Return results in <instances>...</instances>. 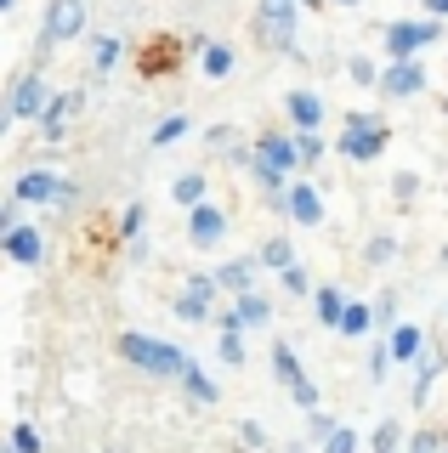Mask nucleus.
<instances>
[{
	"label": "nucleus",
	"mask_w": 448,
	"mask_h": 453,
	"mask_svg": "<svg viewBox=\"0 0 448 453\" xmlns=\"http://www.w3.org/2000/svg\"><path fill=\"white\" fill-rule=\"evenodd\" d=\"M120 357L136 368V374H148V380H182V368H188L193 357L188 351H176L171 340H159V334H136V329H125L120 334Z\"/></svg>",
	"instance_id": "f257e3e1"
},
{
	"label": "nucleus",
	"mask_w": 448,
	"mask_h": 453,
	"mask_svg": "<svg viewBox=\"0 0 448 453\" xmlns=\"http://www.w3.org/2000/svg\"><path fill=\"white\" fill-rule=\"evenodd\" d=\"M80 108H86V91H58V96H51V108L40 113V125H35V131L46 136L51 148H58V142L68 136V119H74Z\"/></svg>",
	"instance_id": "ddd939ff"
},
{
	"label": "nucleus",
	"mask_w": 448,
	"mask_h": 453,
	"mask_svg": "<svg viewBox=\"0 0 448 453\" xmlns=\"http://www.w3.org/2000/svg\"><path fill=\"white\" fill-rule=\"evenodd\" d=\"M398 238H391V233H375L369 238V244H363V261H369V266H391V261H398Z\"/></svg>",
	"instance_id": "473e14b6"
},
{
	"label": "nucleus",
	"mask_w": 448,
	"mask_h": 453,
	"mask_svg": "<svg viewBox=\"0 0 448 453\" xmlns=\"http://www.w3.org/2000/svg\"><path fill=\"white\" fill-rule=\"evenodd\" d=\"M420 198V176L414 170H398V176H391V204H414Z\"/></svg>",
	"instance_id": "58836bf2"
},
{
	"label": "nucleus",
	"mask_w": 448,
	"mask_h": 453,
	"mask_svg": "<svg viewBox=\"0 0 448 453\" xmlns=\"http://www.w3.org/2000/svg\"><path fill=\"white\" fill-rule=\"evenodd\" d=\"M233 142H239V131H233V125H210V131H205V148H210V153H228Z\"/></svg>",
	"instance_id": "c03bdc74"
},
{
	"label": "nucleus",
	"mask_w": 448,
	"mask_h": 453,
	"mask_svg": "<svg viewBox=\"0 0 448 453\" xmlns=\"http://www.w3.org/2000/svg\"><path fill=\"white\" fill-rule=\"evenodd\" d=\"M182 136H193V119H188V113H165V119L159 125H153V136H148V148L153 153H165V148H176V142Z\"/></svg>",
	"instance_id": "393cba45"
},
{
	"label": "nucleus",
	"mask_w": 448,
	"mask_h": 453,
	"mask_svg": "<svg viewBox=\"0 0 448 453\" xmlns=\"http://www.w3.org/2000/svg\"><path fill=\"white\" fill-rule=\"evenodd\" d=\"M341 340H363V334H381V323H375V301H352L341 318V329H335Z\"/></svg>",
	"instance_id": "5701e85b"
},
{
	"label": "nucleus",
	"mask_w": 448,
	"mask_h": 453,
	"mask_svg": "<svg viewBox=\"0 0 448 453\" xmlns=\"http://www.w3.org/2000/svg\"><path fill=\"white\" fill-rule=\"evenodd\" d=\"M12 6H18V0H0V12H12Z\"/></svg>",
	"instance_id": "8fccbe9b"
},
{
	"label": "nucleus",
	"mask_w": 448,
	"mask_h": 453,
	"mask_svg": "<svg viewBox=\"0 0 448 453\" xmlns=\"http://www.w3.org/2000/svg\"><path fill=\"white\" fill-rule=\"evenodd\" d=\"M346 306H352V301H346L335 283H318V295H313V323H318V329H341Z\"/></svg>",
	"instance_id": "4be33fe9"
},
{
	"label": "nucleus",
	"mask_w": 448,
	"mask_h": 453,
	"mask_svg": "<svg viewBox=\"0 0 448 453\" xmlns=\"http://www.w3.org/2000/svg\"><path fill=\"white\" fill-rule=\"evenodd\" d=\"M409 453H448V436L431 431V425L426 431H409Z\"/></svg>",
	"instance_id": "ea45409f"
},
{
	"label": "nucleus",
	"mask_w": 448,
	"mask_h": 453,
	"mask_svg": "<svg viewBox=\"0 0 448 453\" xmlns=\"http://www.w3.org/2000/svg\"><path fill=\"white\" fill-rule=\"evenodd\" d=\"M443 318H448V306H443Z\"/></svg>",
	"instance_id": "864d4df0"
},
{
	"label": "nucleus",
	"mask_w": 448,
	"mask_h": 453,
	"mask_svg": "<svg viewBox=\"0 0 448 453\" xmlns=\"http://www.w3.org/2000/svg\"><path fill=\"white\" fill-rule=\"evenodd\" d=\"M261 273H267V266H261V255H233V261L210 266V278L221 283V295H228V301H239V295H250Z\"/></svg>",
	"instance_id": "1a4fd4ad"
},
{
	"label": "nucleus",
	"mask_w": 448,
	"mask_h": 453,
	"mask_svg": "<svg viewBox=\"0 0 448 453\" xmlns=\"http://www.w3.org/2000/svg\"><path fill=\"white\" fill-rule=\"evenodd\" d=\"M0 453H18V448H0Z\"/></svg>",
	"instance_id": "3c124183"
},
{
	"label": "nucleus",
	"mask_w": 448,
	"mask_h": 453,
	"mask_svg": "<svg viewBox=\"0 0 448 453\" xmlns=\"http://www.w3.org/2000/svg\"><path fill=\"white\" fill-rule=\"evenodd\" d=\"M273 380H278V386H284V391H301V386H306V368H301L296 346H290L284 334L273 340Z\"/></svg>",
	"instance_id": "aec40b11"
},
{
	"label": "nucleus",
	"mask_w": 448,
	"mask_h": 453,
	"mask_svg": "<svg viewBox=\"0 0 448 453\" xmlns=\"http://www.w3.org/2000/svg\"><path fill=\"white\" fill-rule=\"evenodd\" d=\"M426 46H443V23H437V18H391V23L381 28L386 63H414Z\"/></svg>",
	"instance_id": "20e7f679"
},
{
	"label": "nucleus",
	"mask_w": 448,
	"mask_h": 453,
	"mask_svg": "<svg viewBox=\"0 0 448 453\" xmlns=\"http://www.w3.org/2000/svg\"><path fill=\"white\" fill-rule=\"evenodd\" d=\"M437 261H443V266H448V244H443V250H437Z\"/></svg>",
	"instance_id": "09e8293b"
},
{
	"label": "nucleus",
	"mask_w": 448,
	"mask_h": 453,
	"mask_svg": "<svg viewBox=\"0 0 448 453\" xmlns=\"http://www.w3.org/2000/svg\"><path fill=\"white\" fill-rule=\"evenodd\" d=\"M216 357L228 363V368H244V363H250V346H244V334H216Z\"/></svg>",
	"instance_id": "c9c22d12"
},
{
	"label": "nucleus",
	"mask_w": 448,
	"mask_h": 453,
	"mask_svg": "<svg viewBox=\"0 0 448 453\" xmlns=\"http://www.w3.org/2000/svg\"><path fill=\"white\" fill-rule=\"evenodd\" d=\"M318 6H329V0H301V12H318Z\"/></svg>",
	"instance_id": "49530a36"
},
{
	"label": "nucleus",
	"mask_w": 448,
	"mask_h": 453,
	"mask_svg": "<svg viewBox=\"0 0 448 453\" xmlns=\"http://www.w3.org/2000/svg\"><path fill=\"white\" fill-rule=\"evenodd\" d=\"M143 238H148V204L131 198V204L120 210V244H143Z\"/></svg>",
	"instance_id": "cd10ccee"
},
{
	"label": "nucleus",
	"mask_w": 448,
	"mask_h": 453,
	"mask_svg": "<svg viewBox=\"0 0 448 453\" xmlns=\"http://www.w3.org/2000/svg\"><path fill=\"white\" fill-rule=\"evenodd\" d=\"M23 210H29V204L6 193V204H0V238H6V233H18V226H29V221H23Z\"/></svg>",
	"instance_id": "a19ab883"
},
{
	"label": "nucleus",
	"mask_w": 448,
	"mask_h": 453,
	"mask_svg": "<svg viewBox=\"0 0 448 453\" xmlns=\"http://www.w3.org/2000/svg\"><path fill=\"white\" fill-rule=\"evenodd\" d=\"M216 311H221V283L216 278L210 273L182 278V289H176V318L182 323H216Z\"/></svg>",
	"instance_id": "423d86ee"
},
{
	"label": "nucleus",
	"mask_w": 448,
	"mask_h": 453,
	"mask_svg": "<svg viewBox=\"0 0 448 453\" xmlns=\"http://www.w3.org/2000/svg\"><path fill=\"white\" fill-rule=\"evenodd\" d=\"M51 85H46V74L40 68H29V74H18V85H12V96H6V119L12 125H40V113L51 108Z\"/></svg>",
	"instance_id": "0eeeda50"
},
{
	"label": "nucleus",
	"mask_w": 448,
	"mask_h": 453,
	"mask_svg": "<svg viewBox=\"0 0 448 453\" xmlns=\"http://www.w3.org/2000/svg\"><path fill=\"white\" fill-rule=\"evenodd\" d=\"M188 51H199V68H205V80H228L233 68H239V51H233L228 40L193 35V40H188Z\"/></svg>",
	"instance_id": "2eb2a0df"
},
{
	"label": "nucleus",
	"mask_w": 448,
	"mask_h": 453,
	"mask_svg": "<svg viewBox=\"0 0 448 453\" xmlns=\"http://www.w3.org/2000/svg\"><path fill=\"white\" fill-rule=\"evenodd\" d=\"M68 188H74V181H68L63 170L35 165V170H23V176L12 181V198H23L29 210H63L68 204Z\"/></svg>",
	"instance_id": "39448f33"
},
{
	"label": "nucleus",
	"mask_w": 448,
	"mask_h": 453,
	"mask_svg": "<svg viewBox=\"0 0 448 453\" xmlns=\"http://www.w3.org/2000/svg\"><path fill=\"white\" fill-rule=\"evenodd\" d=\"M6 448H18V453H46V436H40L35 419H18V425H12V436H6Z\"/></svg>",
	"instance_id": "c756f323"
},
{
	"label": "nucleus",
	"mask_w": 448,
	"mask_h": 453,
	"mask_svg": "<svg viewBox=\"0 0 448 453\" xmlns=\"http://www.w3.org/2000/svg\"><path fill=\"white\" fill-rule=\"evenodd\" d=\"M278 283H284V295H296V301H313V273H306V266L296 261V266H290V273H278Z\"/></svg>",
	"instance_id": "72a5a7b5"
},
{
	"label": "nucleus",
	"mask_w": 448,
	"mask_h": 453,
	"mask_svg": "<svg viewBox=\"0 0 448 453\" xmlns=\"http://www.w3.org/2000/svg\"><path fill=\"white\" fill-rule=\"evenodd\" d=\"M176 386H182V396H188V408H216V403H221L216 380H210L205 368H199V357H193L188 368H182V380H176Z\"/></svg>",
	"instance_id": "a211bd4d"
},
{
	"label": "nucleus",
	"mask_w": 448,
	"mask_h": 453,
	"mask_svg": "<svg viewBox=\"0 0 448 453\" xmlns=\"http://www.w3.org/2000/svg\"><path fill=\"white\" fill-rule=\"evenodd\" d=\"M296 226H324V193H318V181L296 176V188H290V216Z\"/></svg>",
	"instance_id": "f3484780"
},
{
	"label": "nucleus",
	"mask_w": 448,
	"mask_h": 453,
	"mask_svg": "<svg viewBox=\"0 0 448 453\" xmlns=\"http://www.w3.org/2000/svg\"><path fill=\"white\" fill-rule=\"evenodd\" d=\"M256 159L278 165L284 176H306V165H301V148H296V131H261V136H256Z\"/></svg>",
	"instance_id": "9b49d317"
},
{
	"label": "nucleus",
	"mask_w": 448,
	"mask_h": 453,
	"mask_svg": "<svg viewBox=\"0 0 448 453\" xmlns=\"http://www.w3.org/2000/svg\"><path fill=\"white\" fill-rule=\"evenodd\" d=\"M171 198H176L182 216H188V210H199V204H210V176H205V170H182V176L171 181Z\"/></svg>",
	"instance_id": "412c9836"
},
{
	"label": "nucleus",
	"mask_w": 448,
	"mask_h": 453,
	"mask_svg": "<svg viewBox=\"0 0 448 453\" xmlns=\"http://www.w3.org/2000/svg\"><path fill=\"white\" fill-rule=\"evenodd\" d=\"M188 244L193 250H221V244H228V210H221V204L188 210Z\"/></svg>",
	"instance_id": "9d476101"
},
{
	"label": "nucleus",
	"mask_w": 448,
	"mask_h": 453,
	"mask_svg": "<svg viewBox=\"0 0 448 453\" xmlns=\"http://www.w3.org/2000/svg\"><path fill=\"white\" fill-rule=\"evenodd\" d=\"M284 113H290V131H324L329 108L318 91H306V85H296V91H284Z\"/></svg>",
	"instance_id": "f8f14e48"
},
{
	"label": "nucleus",
	"mask_w": 448,
	"mask_h": 453,
	"mask_svg": "<svg viewBox=\"0 0 448 453\" xmlns=\"http://www.w3.org/2000/svg\"><path fill=\"white\" fill-rule=\"evenodd\" d=\"M443 113H448V96H443Z\"/></svg>",
	"instance_id": "603ef678"
},
{
	"label": "nucleus",
	"mask_w": 448,
	"mask_h": 453,
	"mask_svg": "<svg viewBox=\"0 0 448 453\" xmlns=\"http://www.w3.org/2000/svg\"><path fill=\"white\" fill-rule=\"evenodd\" d=\"M329 6H363V0H329Z\"/></svg>",
	"instance_id": "de8ad7c7"
},
{
	"label": "nucleus",
	"mask_w": 448,
	"mask_h": 453,
	"mask_svg": "<svg viewBox=\"0 0 448 453\" xmlns=\"http://www.w3.org/2000/svg\"><path fill=\"white\" fill-rule=\"evenodd\" d=\"M420 18H437V23H448V0H426V12Z\"/></svg>",
	"instance_id": "a18cd8bd"
},
{
	"label": "nucleus",
	"mask_w": 448,
	"mask_h": 453,
	"mask_svg": "<svg viewBox=\"0 0 448 453\" xmlns=\"http://www.w3.org/2000/svg\"><path fill=\"white\" fill-rule=\"evenodd\" d=\"M318 453H363V436L352 431V425H341V431H335V436H329V442L318 448Z\"/></svg>",
	"instance_id": "79ce46f5"
},
{
	"label": "nucleus",
	"mask_w": 448,
	"mask_h": 453,
	"mask_svg": "<svg viewBox=\"0 0 448 453\" xmlns=\"http://www.w3.org/2000/svg\"><path fill=\"white\" fill-rule=\"evenodd\" d=\"M391 368H398V363H391V340L375 334V340H369V386H381Z\"/></svg>",
	"instance_id": "7c9ffc66"
},
{
	"label": "nucleus",
	"mask_w": 448,
	"mask_h": 453,
	"mask_svg": "<svg viewBox=\"0 0 448 453\" xmlns=\"http://www.w3.org/2000/svg\"><path fill=\"white\" fill-rule=\"evenodd\" d=\"M0 255H6L12 266H29V273H40V266H46V255H51L46 226H18V233H6V238H0Z\"/></svg>",
	"instance_id": "6e6552de"
},
{
	"label": "nucleus",
	"mask_w": 448,
	"mask_h": 453,
	"mask_svg": "<svg viewBox=\"0 0 448 453\" xmlns=\"http://www.w3.org/2000/svg\"><path fill=\"white\" fill-rule=\"evenodd\" d=\"M346 74H352L363 91H381V74H386V68L375 63V57H363V51H358V57H346Z\"/></svg>",
	"instance_id": "2f4dec72"
},
{
	"label": "nucleus",
	"mask_w": 448,
	"mask_h": 453,
	"mask_svg": "<svg viewBox=\"0 0 448 453\" xmlns=\"http://www.w3.org/2000/svg\"><path fill=\"white\" fill-rule=\"evenodd\" d=\"M335 431H341V419H335V414H329V408H318V414H306V436H313V442H318V448H324V442H329V436H335Z\"/></svg>",
	"instance_id": "4c0bfd02"
},
{
	"label": "nucleus",
	"mask_w": 448,
	"mask_h": 453,
	"mask_svg": "<svg viewBox=\"0 0 448 453\" xmlns=\"http://www.w3.org/2000/svg\"><path fill=\"white\" fill-rule=\"evenodd\" d=\"M443 374H448V351H437V346H431V351H426V363L414 368V386H409V403H414V408H426V403H431V386H437Z\"/></svg>",
	"instance_id": "6ab92c4d"
},
{
	"label": "nucleus",
	"mask_w": 448,
	"mask_h": 453,
	"mask_svg": "<svg viewBox=\"0 0 448 453\" xmlns=\"http://www.w3.org/2000/svg\"><path fill=\"white\" fill-rule=\"evenodd\" d=\"M261 266H267V273H290V266H296V244H290L284 233H273V238H261Z\"/></svg>",
	"instance_id": "bb28decb"
},
{
	"label": "nucleus",
	"mask_w": 448,
	"mask_h": 453,
	"mask_svg": "<svg viewBox=\"0 0 448 453\" xmlns=\"http://www.w3.org/2000/svg\"><path fill=\"white\" fill-rule=\"evenodd\" d=\"M91 23V0H46V18H40V46H35V68L46 63L58 46L80 40Z\"/></svg>",
	"instance_id": "7ed1b4c3"
},
{
	"label": "nucleus",
	"mask_w": 448,
	"mask_h": 453,
	"mask_svg": "<svg viewBox=\"0 0 448 453\" xmlns=\"http://www.w3.org/2000/svg\"><path fill=\"white\" fill-rule=\"evenodd\" d=\"M386 142H391V125L381 119V113H363L352 108L341 119V136H335V153L341 159H352V165H375L386 153Z\"/></svg>",
	"instance_id": "f03ea898"
},
{
	"label": "nucleus",
	"mask_w": 448,
	"mask_h": 453,
	"mask_svg": "<svg viewBox=\"0 0 448 453\" xmlns=\"http://www.w3.org/2000/svg\"><path fill=\"white\" fill-rule=\"evenodd\" d=\"M233 306H239L244 329H267V323H273V301H267V295H261V289H250V295H239V301H233Z\"/></svg>",
	"instance_id": "c85d7f7f"
},
{
	"label": "nucleus",
	"mask_w": 448,
	"mask_h": 453,
	"mask_svg": "<svg viewBox=\"0 0 448 453\" xmlns=\"http://www.w3.org/2000/svg\"><path fill=\"white\" fill-rule=\"evenodd\" d=\"M120 57H125V40H120V35H97V40H91V74H97V80L114 74Z\"/></svg>",
	"instance_id": "a878e982"
},
{
	"label": "nucleus",
	"mask_w": 448,
	"mask_h": 453,
	"mask_svg": "<svg viewBox=\"0 0 448 453\" xmlns=\"http://www.w3.org/2000/svg\"><path fill=\"white\" fill-rule=\"evenodd\" d=\"M239 442H244V448H256V453H273V442H267V431H261L256 419H239Z\"/></svg>",
	"instance_id": "37998d69"
},
{
	"label": "nucleus",
	"mask_w": 448,
	"mask_h": 453,
	"mask_svg": "<svg viewBox=\"0 0 448 453\" xmlns=\"http://www.w3.org/2000/svg\"><path fill=\"white\" fill-rule=\"evenodd\" d=\"M369 453H409V431H403V419H398V414H386L381 425H375Z\"/></svg>",
	"instance_id": "b1692460"
},
{
	"label": "nucleus",
	"mask_w": 448,
	"mask_h": 453,
	"mask_svg": "<svg viewBox=\"0 0 448 453\" xmlns=\"http://www.w3.org/2000/svg\"><path fill=\"white\" fill-rule=\"evenodd\" d=\"M386 340H391V363H398V368H420V363H426V351H431L426 329H420V323H409V318H403Z\"/></svg>",
	"instance_id": "dca6fc26"
},
{
	"label": "nucleus",
	"mask_w": 448,
	"mask_h": 453,
	"mask_svg": "<svg viewBox=\"0 0 448 453\" xmlns=\"http://www.w3.org/2000/svg\"><path fill=\"white\" fill-rule=\"evenodd\" d=\"M296 148H301V165L318 170V159L329 153V142H324V131H296Z\"/></svg>",
	"instance_id": "f704fd0d"
},
{
	"label": "nucleus",
	"mask_w": 448,
	"mask_h": 453,
	"mask_svg": "<svg viewBox=\"0 0 448 453\" xmlns=\"http://www.w3.org/2000/svg\"><path fill=\"white\" fill-rule=\"evenodd\" d=\"M426 91V63H386V74H381V96H391V103H409V96Z\"/></svg>",
	"instance_id": "4468645a"
},
{
	"label": "nucleus",
	"mask_w": 448,
	"mask_h": 453,
	"mask_svg": "<svg viewBox=\"0 0 448 453\" xmlns=\"http://www.w3.org/2000/svg\"><path fill=\"white\" fill-rule=\"evenodd\" d=\"M375 323H381V334H391V329H398V289H381V295H375Z\"/></svg>",
	"instance_id": "e433bc0d"
}]
</instances>
